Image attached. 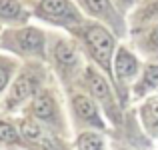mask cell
<instances>
[{
    "label": "cell",
    "mask_w": 158,
    "mask_h": 150,
    "mask_svg": "<svg viewBox=\"0 0 158 150\" xmlns=\"http://www.w3.org/2000/svg\"><path fill=\"white\" fill-rule=\"evenodd\" d=\"M86 42H88V46L92 48L96 60H100V64L104 66V68H110L108 60H110L112 44H114L112 42V36L108 34L104 28L92 26V28H88V32H86Z\"/></svg>",
    "instance_id": "6da1fadb"
},
{
    "label": "cell",
    "mask_w": 158,
    "mask_h": 150,
    "mask_svg": "<svg viewBox=\"0 0 158 150\" xmlns=\"http://www.w3.org/2000/svg\"><path fill=\"white\" fill-rule=\"evenodd\" d=\"M74 106H76V112L84 120H88L90 124H96V126H102L100 118H98V112H96V106H94V102L90 98L76 96V98H74Z\"/></svg>",
    "instance_id": "7a4b0ae2"
},
{
    "label": "cell",
    "mask_w": 158,
    "mask_h": 150,
    "mask_svg": "<svg viewBox=\"0 0 158 150\" xmlns=\"http://www.w3.org/2000/svg\"><path fill=\"white\" fill-rule=\"evenodd\" d=\"M34 92V80L28 76H22L16 80V84L12 86V92H10V104L12 102H22L24 98H28L30 94Z\"/></svg>",
    "instance_id": "3957f363"
},
{
    "label": "cell",
    "mask_w": 158,
    "mask_h": 150,
    "mask_svg": "<svg viewBox=\"0 0 158 150\" xmlns=\"http://www.w3.org/2000/svg\"><path fill=\"white\" fill-rule=\"evenodd\" d=\"M138 64H136V58L132 54H128L126 50H118V58H116V72L118 76H132L136 72Z\"/></svg>",
    "instance_id": "277c9868"
},
{
    "label": "cell",
    "mask_w": 158,
    "mask_h": 150,
    "mask_svg": "<svg viewBox=\"0 0 158 150\" xmlns=\"http://www.w3.org/2000/svg\"><path fill=\"white\" fill-rule=\"evenodd\" d=\"M42 12L52 18H60V16H66L70 12V4L68 0H42Z\"/></svg>",
    "instance_id": "5b68a950"
},
{
    "label": "cell",
    "mask_w": 158,
    "mask_h": 150,
    "mask_svg": "<svg viewBox=\"0 0 158 150\" xmlns=\"http://www.w3.org/2000/svg\"><path fill=\"white\" fill-rule=\"evenodd\" d=\"M18 44L24 50H38L42 46V34L38 30H22L18 34Z\"/></svg>",
    "instance_id": "8992f818"
},
{
    "label": "cell",
    "mask_w": 158,
    "mask_h": 150,
    "mask_svg": "<svg viewBox=\"0 0 158 150\" xmlns=\"http://www.w3.org/2000/svg\"><path fill=\"white\" fill-rule=\"evenodd\" d=\"M52 112H54V106H52L50 96L46 92H40L34 98V114L38 118H48V116H52Z\"/></svg>",
    "instance_id": "52a82bcc"
},
{
    "label": "cell",
    "mask_w": 158,
    "mask_h": 150,
    "mask_svg": "<svg viewBox=\"0 0 158 150\" xmlns=\"http://www.w3.org/2000/svg\"><path fill=\"white\" fill-rule=\"evenodd\" d=\"M56 58H58V62L60 64H66V66H70V64H74L76 62V54H74V50L70 44H66V42H60L56 46Z\"/></svg>",
    "instance_id": "ba28073f"
},
{
    "label": "cell",
    "mask_w": 158,
    "mask_h": 150,
    "mask_svg": "<svg viewBox=\"0 0 158 150\" xmlns=\"http://www.w3.org/2000/svg\"><path fill=\"white\" fill-rule=\"evenodd\" d=\"M20 14V4L16 0H0V16L2 18H16Z\"/></svg>",
    "instance_id": "9c48e42d"
},
{
    "label": "cell",
    "mask_w": 158,
    "mask_h": 150,
    "mask_svg": "<svg viewBox=\"0 0 158 150\" xmlns=\"http://www.w3.org/2000/svg\"><path fill=\"white\" fill-rule=\"evenodd\" d=\"M80 150H102V140L96 134H82L78 140Z\"/></svg>",
    "instance_id": "30bf717a"
},
{
    "label": "cell",
    "mask_w": 158,
    "mask_h": 150,
    "mask_svg": "<svg viewBox=\"0 0 158 150\" xmlns=\"http://www.w3.org/2000/svg\"><path fill=\"white\" fill-rule=\"evenodd\" d=\"M90 88L98 98H108V86L98 74H90Z\"/></svg>",
    "instance_id": "8fae6325"
},
{
    "label": "cell",
    "mask_w": 158,
    "mask_h": 150,
    "mask_svg": "<svg viewBox=\"0 0 158 150\" xmlns=\"http://www.w3.org/2000/svg\"><path fill=\"white\" fill-rule=\"evenodd\" d=\"M22 136H24V138H28V140H36L40 136L38 124H34V122H24L22 124Z\"/></svg>",
    "instance_id": "7c38bea8"
},
{
    "label": "cell",
    "mask_w": 158,
    "mask_h": 150,
    "mask_svg": "<svg viewBox=\"0 0 158 150\" xmlns=\"http://www.w3.org/2000/svg\"><path fill=\"white\" fill-rule=\"evenodd\" d=\"M0 138H2L4 142H14L16 140V130L10 126V124L2 122L0 124Z\"/></svg>",
    "instance_id": "4fadbf2b"
},
{
    "label": "cell",
    "mask_w": 158,
    "mask_h": 150,
    "mask_svg": "<svg viewBox=\"0 0 158 150\" xmlns=\"http://www.w3.org/2000/svg\"><path fill=\"white\" fill-rule=\"evenodd\" d=\"M144 86H158V66H150V68L146 70Z\"/></svg>",
    "instance_id": "5bb4252c"
},
{
    "label": "cell",
    "mask_w": 158,
    "mask_h": 150,
    "mask_svg": "<svg viewBox=\"0 0 158 150\" xmlns=\"http://www.w3.org/2000/svg\"><path fill=\"white\" fill-rule=\"evenodd\" d=\"M86 4H88V8L94 10V12H106L108 8H110L108 0H86Z\"/></svg>",
    "instance_id": "9a60e30c"
},
{
    "label": "cell",
    "mask_w": 158,
    "mask_h": 150,
    "mask_svg": "<svg viewBox=\"0 0 158 150\" xmlns=\"http://www.w3.org/2000/svg\"><path fill=\"white\" fill-rule=\"evenodd\" d=\"M6 80H8V72H6V68L0 66V90L6 86Z\"/></svg>",
    "instance_id": "2e32d148"
},
{
    "label": "cell",
    "mask_w": 158,
    "mask_h": 150,
    "mask_svg": "<svg viewBox=\"0 0 158 150\" xmlns=\"http://www.w3.org/2000/svg\"><path fill=\"white\" fill-rule=\"evenodd\" d=\"M152 42H154L156 46H158V26H156V30L152 32Z\"/></svg>",
    "instance_id": "e0dca14e"
},
{
    "label": "cell",
    "mask_w": 158,
    "mask_h": 150,
    "mask_svg": "<svg viewBox=\"0 0 158 150\" xmlns=\"http://www.w3.org/2000/svg\"><path fill=\"white\" fill-rule=\"evenodd\" d=\"M156 10H158V2H156Z\"/></svg>",
    "instance_id": "ac0fdd59"
}]
</instances>
